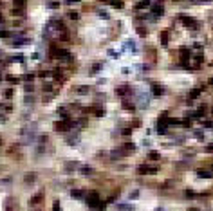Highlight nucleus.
Wrapping results in <instances>:
<instances>
[{
	"label": "nucleus",
	"mask_w": 213,
	"mask_h": 211,
	"mask_svg": "<svg viewBox=\"0 0 213 211\" xmlns=\"http://www.w3.org/2000/svg\"><path fill=\"white\" fill-rule=\"evenodd\" d=\"M154 94H162V88L161 87H154Z\"/></svg>",
	"instance_id": "obj_3"
},
{
	"label": "nucleus",
	"mask_w": 213,
	"mask_h": 211,
	"mask_svg": "<svg viewBox=\"0 0 213 211\" xmlns=\"http://www.w3.org/2000/svg\"><path fill=\"white\" fill-rule=\"evenodd\" d=\"M13 2H15V6H16L18 9H23V7H26V0H13Z\"/></svg>",
	"instance_id": "obj_1"
},
{
	"label": "nucleus",
	"mask_w": 213,
	"mask_h": 211,
	"mask_svg": "<svg viewBox=\"0 0 213 211\" xmlns=\"http://www.w3.org/2000/svg\"><path fill=\"white\" fill-rule=\"evenodd\" d=\"M199 177H204V179H208V177H211V173H209V172H199Z\"/></svg>",
	"instance_id": "obj_2"
},
{
	"label": "nucleus",
	"mask_w": 213,
	"mask_h": 211,
	"mask_svg": "<svg viewBox=\"0 0 213 211\" xmlns=\"http://www.w3.org/2000/svg\"><path fill=\"white\" fill-rule=\"evenodd\" d=\"M11 96H13V92H11V90H6V98H7V99H9V98H11Z\"/></svg>",
	"instance_id": "obj_4"
},
{
	"label": "nucleus",
	"mask_w": 213,
	"mask_h": 211,
	"mask_svg": "<svg viewBox=\"0 0 213 211\" xmlns=\"http://www.w3.org/2000/svg\"><path fill=\"white\" fill-rule=\"evenodd\" d=\"M69 2H78V0H69Z\"/></svg>",
	"instance_id": "obj_5"
}]
</instances>
